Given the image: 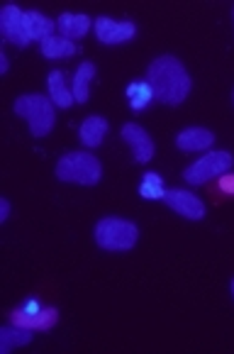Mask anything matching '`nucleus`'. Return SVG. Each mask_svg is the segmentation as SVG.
I'll return each mask as SVG.
<instances>
[{
  "label": "nucleus",
  "mask_w": 234,
  "mask_h": 354,
  "mask_svg": "<svg viewBox=\"0 0 234 354\" xmlns=\"http://www.w3.org/2000/svg\"><path fill=\"white\" fill-rule=\"evenodd\" d=\"M120 135H122V140L130 145L132 156H135L137 164H146L154 159V151H156L154 140H151L144 127L135 125V122H127V125H122Z\"/></svg>",
  "instance_id": "9d476101"
},
{
  "label": "nucleus",
  "mask_w": 234,
  "mask_h": 354,
  "mask_svg": "<svg viewBox=\"0 0 234 354\" xmlns=\"http://www.w3.org/2000/svg\"><path fill=\"white\" fill-rule=\"evenodd\" d=\"M232 98H234V95H232Z\"/></svg>",
  "instance_id": "a878e982"
},
{
  "label": "nucleus",
  "mask_w": 234,
  "mask_h": 354,
  "mask_svg": "<svg viewBox=\"0 0 234 354\" xmlns=\"http://www.w3.org/2000/svg\"><path fill=\"white\" fill-rule=\"evenodd\" d=\"M95 76V64L93 62H84L76 68V76H73V98L78 105L88 103V93H90V81Z\"/></svg>",
  "instance_id": "dca6fc26"
},
{
  "label": "nucleus",
  "mask_w": 234,
  "mask_h": 354,
  "mask_svg": "<svg viewBox=\"0 0 234 354\" xmlns=\"http://www.w3.org/2000/svg\"><path fill=\"white\" fill-rule=\"evenodd\" d=\"M232 167H234V156L229 154V151H210V154L200 156L195 164H191V167L183 171V178H186L191 186H203V183L232 171Z\"/></svg>",
  "instance_id": "423d86ee"
},
{
  "label": "nucleus",
  "mask_w": 234,
  "mask_h": 354,
  "mask_svg": "<svg viewBox=\"0 0 234 354\" xmlns=\"http://www.w3.org/2000/svg\"><path fill=\"white\" fill-rule=\"evenodd\" d=\"M146 81L154 91L156 100L164 105H181L193 88L191 73L186 71L181 59L164 54L156 57L146 68Z\"/></svg>",
  "instance_id": "f257e3e1"
},
{
  "label": "nucleus",
  "mask_w": 234,
  "mask_h": 354,
  "mask_svg": "<svg viewBox=\"0 0 234 354\" xmlns=\"http://www.w3.org/2000/svg\"><path fill=\"white\" fill-rule=\"evenodd\" d=\"M57 178L64 183H78V186H95L103 178V167L90 151H68L59 159Z\"/></svg>",
  "instance_id": "7ed1b4c3"
},
{
  "label": "nucleus",
  "mask_w": 234,
  "mask_h": 354,
  "mask_svg": "<svg viewBox=\"0 0 234 354\" xmlns=\"http://www.w3.org/2000/svg\"><path fill=\"white\" fill-rule=\"evenodd\" d=\"M27 27H30L32 42H35V39L44 42L47 37L54 35V30H57V22L49 20V17L42 15L39 10H27Z\"/></svg>",
  "instance_id": "6ab92c4d"
},
{
  "label": "nucleus",
  "mask_w": 234,
  "mask_h": 354,
  "mask_svg": "<svg viewBox=\"0 0 234 354\" xmlns=\"http://www.w3.org/2000/svg\"><path fill=\"white\" fill-rule=\"evenodd\" d=\"M125 93H127V98H130V108L135 110V113H142V110H146L151 105V100L156 98L146 78H137V81H132V84L127 86Z\"/></svg>",
  "instance_id": "2eb2a0df"
},
{
  "label": "nucleus",
  "mask_w": 234,
  "mask_h": 354,
  "mask_svg": "<svg viewBox=\"0 0 234 354\" xmlns=\"http://www.w3.org/2000/svg\"><path fill=\"white\" fill-rule=\"evenodd\" d=\"M232 15H234V10H232Z\"/></svg>",
  "instance_id": "393cba45"
},
{
  "label": "nucleus",
  "mask_w": 234,
  "mask_h": 354,
  "mask_svg": "<svg viewBox=\"0 0 234 354\" xmlns=\"http://www.w3.org/2000/svg\"><path fill=\"white\" fill-rule=\"evenodd\" d=\"M20 118H25L27 125H30L32 137H47L54 130V122H57V105L49 95L42 93H27L20 95L12 105Z\"/></svg>",
  "instance_id": "f03ea898"
},
{
  "label": "nucleus",
  "mask_w": 234,
  "mask_h": 354,
  "mask_svg": "<svg viewBox=\"0 0 234 354\" xmlns=\"http://www.w3.org/2000/svg\"><path fill=\"white\" fill-rule=\"evenodd\" d=\"M164 203L186 220H195L198 223V220L205 218V203L195 193L183 191V188H168L166 196H164Z\"/></svg>",
  "instance_id": "1a4fd4ad"
},
{
  "label": "nucleus",
  "mask_w": 234,
  "mask_h": 354,
  "mask_svg": "<svg viewBox=\"0 0 234 354\" xmlns=\"http://www.w3.org/2000/svg\"><path fill=\"white\" fill-rule=\"evenodd\" d=\"M47 84H49V98L54 100V105H57V108L66 110V108H71V105L76 103V98H73V91H68L61 71L49 73Z\"/></svg>",
  "instance_id": "4468645a"
},
{
  "label": "nucleus",
  "mask_w": 234,
  "mask_h": 354,
  "mask_svg": "<svg viewBox=\"0 0 234 354\" xmlns=\"http://www.w3.org/2000/svg\"><path fill=\"white\" fill-rule=\"evenodd\" d=\"M95 245L108 252H127L139 240V227L122 218H103L95 225Z\"/></svg>",
  "instance_id": "20e7f679"
},
{
  "label": "nucleus",
  "mask_w": 234,
  "mask_h": 354,
  "mask_svg": "<svg viewBox=\"0 0 234 354\" xmlns=\"http://www.w3.org/2000/svg\"><path fill=\"white\" fill-rule=\"evenodd\" d=\"M108 120H105L103 115H90V118H86L84 125H81V130H78V135H81V142H84L88 149H93V147H100L105 140V135H108Z\"/></svg>",
  "instance_id": "ddd939ff"
},
{
  "label": "nucleus",
  "mask_w": 234,
  "mask_h": 354,
  "mask_svg": "<svg viewBox=\"0 0 234 354\" xmlns=\"http://www.w3.org/2000/svg\"><path fill=\"white\" fill-rule=\"evenodd\" d=\"M213 193H217V196H229L232 198L234 196V174H222V176L217 178V186H215V191Z\"/></svg>",
  "instance_id": "412c9836"
},
{
  "label": "nucleus",
  "mask_w": 234,
  "mask_h": 354,
  "mask_svg": "<svg viewBox=\"0 0 234 354\" xmlns=\"http://www.w3.org/2000/svg\"><path fill=\"white\" fill-rule=\"evenodd\" d=\"M139 196L144 201H164V196H166L168 188L164 186V178L159 176L156 171H146L144 176H142L139 181Z\"/></svg>",
  "instance_id": "aec40b11"
},
{
  "label": "nucleus",
  "mask_w": 234,
  "mask_h": 354,
  "mask_svg": "<svg viewBox=\"0 0 234 354\" xmlns=\"http://www.w3.org/2000/svg\"><path fill=\"white\" fill-rule=\"evenodd\" d=\"M39 47H42V54L47 59H66L76 54V42H71V39H66L61 35L47 37L44 42H39Z\"/></svg>",
  "instance_id": "f3484780"
},
{
  "label": "nucleus",
  "mask_w": 234,
  "mask_h": 354,
  "mask_svg": "<svg viewBox=\"0 0 234 354\" xmlns=\"http://www.w3.org/2000/svg\"><path fill=\"white\" fill-rule=\"evenodd\" d=\"M8 318H10L12 325L17 328H25V330H52L59 320V310L54 306H42L39 298H27L25 303H20L17 308H12L8 313Z\"/></svg>",
  "instance_id": "39448f33"
},
{
  "label": "nucleus",
  "mask_w": 234,
  "mask_h": 354,
  "mask_svg": "<svg viewBox=\"0 0 234 354\" xmlns=\"http://www.w3.org/2000/svg\"><path fill=\"white\" fill-rule=\"evenodd\" d=\"M93 30H95V37H98V42L108 44V47H113V44H125L137 35L135 22L113 20V17H105V15L93 20Z\"/></svg>",
  "instance_id": "6e6552de"
},
{
  "label": "nucleus",
  "mask_w": 234,
  "mask_h": 354,
  "mask_svg": "<svg viewBox=\"0 0 234 354\" xmlns=\"http://www.w3.org/2000/svg\"><path fill=\"white\" fill-rule=\"evenodd\" d=\"M215 145V132L205 127H188L176 135V147L181 151H203Z\"/></svg>",
  "instance_id": "9b49d317"
},
{
  "label": "nucleus",
  "mask_w": 234,
  "mask_h": 354,
  "mask_svg": "<svg viewBox=\"0 0 234 354\" xmlns=\"http://www.w3.org/2000/svg\"><path fill=\"white\" fill-rule=\"evenodd\" d=\"M93 27V20H90L88 15H73V12H64V15H59L57 20V30L61 37H66V39H81V37L86 35V32Z\"/></svg>",
  "instance_id": "f8f14e48"
},
{
  "label": "nucleus",
  "mask_w": 234,
  "mask_h": 354,
  "mask_svg": "<svg viewBox=\"0 0 234 354\" xmlns=\"http://www.w3.org/2000/svg\"><path fill=\"white\" fill-rule=\"evenodd\" d=\"M232 296H234V279H232Z\"/></svg>",
  "instance_id": "b1692460"
},
{
  "label": "nucleus",
  "mask_w": 234,
  "mask_h": 354,
  "mask_svg": "<svg viewBox=\"0 0 234 354\" xmlns=\"http://www.w3.org/2000/svg\"><path fill=\"white\" fill-rule=\"evenodd\" d=\"M8 215H10V201H8V198H0V225L6 223Z\"/></svg>",
  "instance_id": "4be33fe9"
},
{
  "label": "nucleus",
  "mask_w": 234,
  "mask_h": 354,
  "mask_svg": "<svg viewBox=\"0 0 234 354\" xmlns=\"http://www.w3.org/2000/svg\"><path fill=\"white\" fill-rule=\"evenodd\" d=\"M32 342V330L17 328V325H8V328H0V352L8 354L12 347H25Z\"/></svg>",
  "instance_id": "a211bd4d"
},
{
  "label": "nucleus",
  "mask_w": 234,
  "mask_h": 354,
  "mask_svg": "<svg viewBox=\"0 0 234 354\" xmlns=\"http://www.w3.org/2000/svg\"><path fill=\"white\" fill-rule=\"evenodd\" d=\"M8 68H10V64H8V57L0 52V73H8Z\"/></svg>",
  "instance_id": "5701e85b"
},
{
  "label": "nucleus",
  "mask_w": 234,
  "mask_h": 354,
  "mask_svg": "<svg viewBox=\"0 0 234 354\" xmlns=\"http://www.w3.org/2000/svg\"><path fill=\"white\" fill-rule=\"evenodd\" d=\"M0 32L6 37V42L15 47H27L32 42L30 27H27V12L20 10L15 3H8L0 12Z\"/></svg>",
  "instance_id": "0eeeda50"
}]
</instances>
